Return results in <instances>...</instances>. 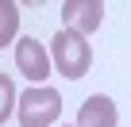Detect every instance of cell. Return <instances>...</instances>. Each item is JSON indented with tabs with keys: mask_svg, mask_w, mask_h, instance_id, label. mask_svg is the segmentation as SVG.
Masks as SVG:
<instances>
[{
	"mask_svg": "<svg viewBox=\"0 0 131 127\" xmlns=\"http://www.w3.org/2000/svg\"><path fill=\"white\" fill-rule=\"evenodd\" d=\"M50 62H54V70L62 77H70V81H81L93 66V46L85 35L70 31V27H62L54 39H50Z\"/></svg>",
	"mask_w": 131,
	"mask_h": 127,
	"instance_id": "obj_1",
	"label": "cell"
},
{
	"mask_svg": "<svg viewBox=\"0 0 131 127\" xmlns=\"http://www.w3.org/2000/svg\"><path fill=\"white\" fill-rule=\"evenodd\" d=\"M19 127H54V119L62 116V93L54 85H31L19 93Z\"/></svg>",
	"mask_w": 131,
	"mask_h": 127,
	"instance_id": "obj_2",
	"label": "cell"
},
{
	"mask_svg": "<svg viewBox=\"0 0 131 127\" xmlns=\"http://www.w3.org/2000/svg\"><path fill=\"white\" fill-rule=\"evenodd\" d=\"M16 70H19V77H27L31 85H46V77H50V70H54L50 46H42L39 39L23 35V39L16 42Z\"/></svg>",
	"mask_w": 131,
	"mask_h": 127,
	"instance_id": "obj_3",
	"label": "cell"
},
{
	"mask_svg": "<svg viewBox=\"0 0 131 127\" xmlns=\"http://www.w3.org/2000/svg\"><path fill=\"white\" fill-rule=\"evenodd\" d=\"M62 23L77 35H93L104 23V4L100 0H66L62 4Z\"/></svg>",
	"mask_w": 131,
	"mask_h": 127,
	"instance_id": "obj_4",
	"label": "cell"
},
{
	"mask_svg": "<svg viewBox=\"0 0 131 127\" xmlns=\"http://www.w3.org/2000/svg\"><path fill=\"white\" fill-rule=\"evenodd\" d=\"M77 127H119V108L112 96L93 93L81 108H77Z\"/></svg>",
	"mask_w": 131,
	"mask_h": 127,
	"instance_id": "obj_5",
	"label": "cell"
},
{
	"mask_svg": "<svg viewBox=\"0 0 131 127\" xmlns=\"http://www.w3.org/2000/svg\"><path fill=\"white\" fill-rule=\"evenodd\" d=\"M19 4H12V0H0V46H12L19 42Z\"/></svg>",
	"mask_w": 131,
	"mask_h": 127,
	"instance_id": "obj_6",
	"label": "cell"
},
{
	"mask_svg": "<svg viewBox=\"0 0 131 127\" xmlns=\"http://www.w3.org/2000/svg\"><path fill=\"white\" fill-rule=\"evenodd\" d=\"M12 108H19V93H16L8 73H0V123L12 119Z\"/></svg>",
	"mask_w": 131,
	"mask_h": 127,
	"instance_id": "obj_7",
	"label": "cell"
},
{
	"mask_svg": "<svg viewBox=\"0 0 131 127\" xmlns=\"http://www.w3.org/2000/svg\"><path fill=\"white\" fill-rule=\"evenodd\" d=\"M66 127H77V123H66Z\"/></svg>",
	"mask_w": 131,
	"mask_h": 127,
	"instance_id": "obj_8",
	"label": "cell"
}]
</instances>
